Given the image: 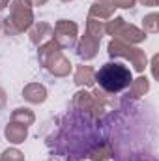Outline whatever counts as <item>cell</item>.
<instances>
[{
    "instance_id": "obj_7",
    "label": "cell",
    "mask_w": 159,
    "mask_h": 161,
    "mask_svg": "<svg viewBox=\"0 0 159 161\" xmlns=\"http://www.w3.org/2000/svg\"><path fill=\"white\" fill-rule=\"evenodd\" d=\"M4 135H6V139H8L9 142H13V144H21V142H25L26 137H28V127L23 125V124H19V122L11 120L8 125H6Z\"/></svg>"
},
{
    "instance_id": "obj_17",
    "label": "cell",
    "mask_w": 159,
    "mask_h": 161,
    "mask_svg": "<svg viewBox=\"0 0 159 161\" xmlns=\"http://www.w3.org/2000/svg\"><path fill=\"white\" fill-rule=\"evenodd\" d=\"M0 161H25V156H23L17 148H8V150L2 154Z\"/></svg>"
},
{
    "instance_id": "obj_4",
    "label": "cell",
    "mask_w": 159,
    "mask_h": 161,
    "mask_svg": "<svg viewBox=\"0 0 159 161\" xmlns=\"http://www.w3.org/2000/svg\"><path fill=\"white\" fill-rule=\"evenodd\" d=\"M105 32H109L112 38H116L118 41H123V43H139V41L146 40V34L142 30L125 23L122 17H116V19L105 23Z\"/></svg>"
},
{
    "instance_id": "obj_11",
    "label": "cell",
    "mask_w": 159,
    "mask_h": 161,
    "mask_svg": "<svg viewBox=\"0 0 159 161\" xmlns=\"http://www.w3.org/2000/svg\"><path fill=\"white\" fill-rule=\"evenodd\" d=\"M51 36H52V26L47 25V23H38L30 30V41L34 45H43L45 40H49Z\"/></svg>"
},
{
    "instance_id": "obj_22",
    "label": "cell",
    "mask_w": 159,
    "mask_h": 161,
    "mask_svg": "<svg viewBox=\"0 0 159 161\" xmlns=\"http://www.w3.org/2000/svg\"><path fill=\"white\" fill-rule=\"evenodd\" d=\"M8 4H9V0H0V9H4Z\"/></svg>"
},
{
    "instance_id": "obj_20",
    "label": "cell",
    "mask_w": 159,
    "mask_h": 161,
    "mask_svg": "<svg viewBox=\"0 0 159 161\" xmlns=\"http://www.w3.org/2000/svg\"><path fill=\"white\" fill-rule=\"evenodd\" d=\"M140 2H142L144 6H152V8H154V6L157 4V0H140Z\"/></svg>"
},
{
    "instance_id": "obj_10",
    "label": "cell",
    "mask_w": 159,
    "mask_h": 161,
    "mask_svg": "<svg viewBox=\"0 0 159 161\" xmlns=\"http://www.w3.org/2000/svg\"><path fill=\"white\" fill-rule=\"evenodd\" d=\"M112 11H114V6H112L111 2H107V0H101V2L92 4V9H90L88 17L97 19V21H101V23H107V21H103V19H109V17L112 15Z\"/></svg>"
},
{
    "instance_id": "obj_2",
    "label": "cell",
    "mask_w": 159,
    "mask_h": 161,
    "mask_svg": "<svg viewBox=\"0 0 159 161\" xmlns=\"http://www.w3.org/2000/svg\"><path fill=\"white\" fill-rule=\"evenodd\" d=\"M38 58H40V64L49 69L52 75L56 77H66L69 75L71 71V64L69 60L62 54V49L54 43L52 40L45 41L43 45H40V53H38Z\"/></svg>"
},
{
    "instance_id": "obj_16",
    "label": "cell",
    "mask_w": 159,
    "mask_h": 161,
    "mask_svg": "<svg viewBox=\"0 0 159 161\" xmlns=\"http://www.w3.org/2000/svg\"><path fill=\"white\" fill-rule=\"evenodd\" d=\"M142 32L144 34L146 32H152V34L157 32V13H150L148 17H144V30Z\"/></svg>"
},
{
    "instance_id": "obj_14",
    "label": "cell",
    "mask_w": 159,
    "mask_h": 161,
    "mask_svg": "<svg viewBox=\"0 0 159 161\" xmlns=\"http://www.w3.org/2000/svg\"><path fill=\"white\" fill-rule=\"evenodd\" d=\"M150 90V82L146 77H139V79L131 80V84H129V94H131V97H140V96H144L146 92Z\"/></svg>"
},
{
    "instance_id": "obj_23",
    "label": "cell",
    "mask_w": 159,
    "mask_h": 161,
    "mask_svg": "<svg viewBox=\"0 0 159 161\" xmlns=\"http://www.w3.org/2000/svg\"><path fill=\"white\" fill-rule=\"evenodd\" d=\"M62 2H71V0H62Z\"/></svg>"
},
{
    "instance_id": "obj_3",
    "label": "cell",
    "mask_w": 159,
    "mask_h": 161,
    "mask_svg": "<svg viewBox=\"0 0 159 161\" xmlns=\"http://www.w3.org/2000/svg\"><path fill=\"white\" fill-rule=\"evenodd\" d=\"M34 15H32V4L28 0H15L11 4V11L6 19V32L15 36L32 26Z\"/></svg>"
},
{
    "instance_id": "obj_8",
    "label": "cell",
    "mask_w": 159,
    "mask_h": 161,
    "mask_svg": "<svg viewBox=\"0 0 159 161\" xmlns=\"http://www.w3.org/2000/svg\"><path fill=\"white\" fill-rule=\"evenodd\" d=\"M99 41H101V40H97V38H94V36L86 34V36L80 40L79 47H77V54H79L82 60H92V58L96 56V53H97Z\"/></svg>"
},
{
    "instance_id": "obj_13",
    "label": "cell",
    "mask_w": 159,
    "mask_h": 161,
    "mask_svg": "<svg viewBox=\"0 0 159 161\" xmlns=\"http://www.w3.org/2000/svg\"><path fill=\"white\" fill-rule=\"evenodd\" d=\"M94 75L96 71L90 68V66H79L75 69V75H73V80L77 84H84V86H92L94 84Z\"/></svg>"
},
{
    "instance_id": "obj_15",
    "label": "cell",
    "mask_w": 159,
    "mask_h": 161,
    "mask_svg": "<svg viewBox=\"0 0 159 161\" xmlns=\"http://www.w3.org/2000/svg\"><path fill=\"white\" fill-rule=\"evenodd\" d=\"M11 120L13 122H19V124H23V125H32L34 120H36V116H34V113L30 111V109H15L13 113H11Z\"/></svg>"
},
{
    "instance_id": "obj_21",
    "label": "cell",
    "mask_w": 159,
    "mask_h": 161,
    "mask_svg": "<svg viewBox=\"0 0 159 161\" xmlns=\"http://www.w3.org/2000/svg\"><path fill=\"white\" fill-rule=\"evenodd\" d=\"M28 2H30L32 6H41V4H45L47 0H28Z\"/></svg>"
},
{
    "instance_id": "obj_19",
    "label": "cell",
    "mask_w": 159,
    "mask_h": 161,
    "mask_svg": "<svg viewBox=\"0 0 159 161\" xmlns=\"http://www.w3.org/2000/svg\"><path fill=\"white\" fill-rule=\"evenodd\" d=\"M6 105V94H4V90L0 88V109Z\"/></svg>"
},
{
    "instance_id": "obj_1",
    "label": "cell",
    "mask_w": 159,
    "mask_h": 161,
    "mask_svg": "<svg viewBox=\"0 0 159 161\" xmlns=\"http://www.w3.org/2000/svg\"><path fill=\"white\" fill-rule=\"evenodd\" d=\"M131 80L133 77H131L129 68H125L123 64H114V62L101 66L94 75V82H97L99 88H103L107 94H118L122 90L129 88Z\"/></svg>"
},
{
    "instance_id": "obj_5",
    "label": "cell",
    "mask_w": 159,
    "mask_h": 161,
    "mask_svg": "<svg viewBox=\"0 0 159 161\" xmlns=\"http://www.w3.org/2000/svg\"><path fill=\"white\" fill-rule=\"evenodd\" d=\"M107 53L109 56H122V58H127L131 60V64L135 66L137 71H144L146 68V54L144 51L140 49H133L129 43H123V41H118V40H112L107 47Z\"/></svg>"
},
{
    "instance_id": "obj_18",
    "label": "cell",
    "mask_w": 159,
    "mask_h": 161,
    "mask_svg": "<svg viewBox=\"0 0 159 161\" xmlns=\"http://www.w3.org/2000/svg\"><path fill=\"white\" fill-rule=\"evenodd\" d=\"M137 0H111V4L114 8H133Z\"/></svg>"
},
{
    "instance_id": "obj_12",
    "label": "cell",
    "mask_w": 159,
    "mask_h": 161,
    "mask_svg": "<svg viewBox=\"0 0 159 161\" xmlns=\"http://www.w3.org/2000/svg\"><path fill=\"white\" fill-rule=\"evenodd\" d=\"M111 156H112V148H111V144H107V142L96 144V146L90 148V152L86 154V158H90L92 161H105V159H109Z\"/></svg>"
},
{
    "instance_id": "obj_9",
    "label": "cell",
    "mask_w": 159,
    "mask_h": 161,
    "mask_svg": "<svg viewBox=\"0 0 159 161\" xmlns=\"http://www.w3.org/2000/svg\"><path fill=\"white\" fill-rule=\"evenodd\" d=\"M23 97L30 103H43L47 99V90L45 86L40 82H32V84H26L25 90H23Z\"/></svg>"
},
{
    "instance_id": "obj_6",
    "label": "cell",
    "mask_w": 159,
    "mask_h": 161,
    "mask_svg": "<svg viewBox=\"0 0 159 161\" xmlns=\"http://www.w3.org/2000/svg\"><path fill=\"white\" fill-rule=\"evenodd\" d=\"M77 25L73 21L68 19H60L56 23V26L52 28V41L60 47V49H68L73 47L75 40H77Z\"/></svg>"
}]
</instances>
